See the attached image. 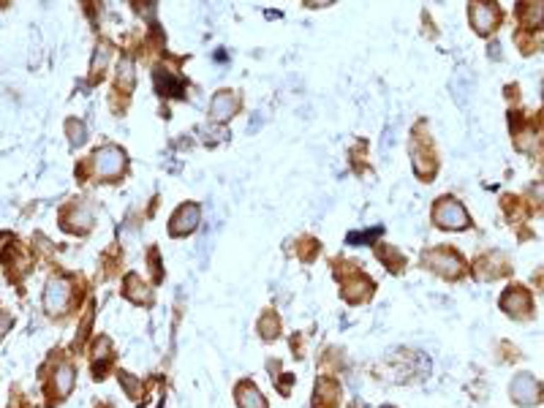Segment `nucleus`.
<instances>
[{"label": "nucleus", "instance_id": "1", "mask_svg": "<svg viewBox=\"0 0 544 408\" xmlns=\"http://www.w3.org/2000/svg\"><path fill=\"white\" fill-rule=\"evenodd\" d=\"M436 223L439 226H449V229H465L468 226V215L463 210V204L455 202V199H439V204H436Z\"/></svg>", "mask_w": 544, "mask_h": 408}, {"label": "nucleus", "instance_id": "2", "mask_svg": "<svg viewBox=\"0 0 544 408\" xmlns=\"http://www.w3.org/2000/svg\"><path fill=\"white\" fill-rule=\"evenodd\" d=\"M71 294H74V288H71V284L66 278H52V281L47 284V291H44V308H47L52 316L54 313H66Z\"/></svg>", "mask_w": 544, "mask_h": 408}, {"label": "nucleus", "instance_id": "3", "mask_svg": "<svg viewBox=\"0 0 544 408\" xmlns=\"http://www.w3.org/2000/svg\"><path fill=\"white\" fill-rule=\"evenodd\" d=\"M125 163V153L120 147H115V144H106L101 147L98 153H96V172L101 175V177H115L120 169H123Z\"/></svg>", "mask_w": 544, "mask_h": 408}, {"label": "nucleus", "instance_id": "4", "mask_svg": "<svg viewBox=\"0 0 544 408\" xmlns=\"http://www.w3.org/2000/svg\"><path fill=\"white\" fill-rule=\"evenodd\" d=\"M471 22L479 33H490L492 28L498 25V8L487 6V3H474L471 6Z\"/></svg>", "mask_w": 544, "mask_h": 408}, {"label": "nucleus", "instance_id": "5", "mask_svg": "<svg viewBox=\"0 0 544 408\" xmlns=\"http://www.w3.org/2000/svg\"><path fill=\"white\" fill-rule=\"evenodd\" d=\"M501 308H504L507 313H514V316H526L528 310H531V297H528L526 288L514 286V288H509V291L501 297Z\"/></svg>", "mask_w": 544, "mask_h": 408}, {"label": "nucleus", "instance_id": "6", "mask_svg": "<svg viewBox=\"0 0 544 408\" xmlns=\"http://www.w3.org/2000/svg\"><path fill=\"white\" fill-rule=\"evenodd\" d=\"M424 259H427V264L433 267L436 272H441V275H457L460 267H463V262L457 259L455 253H446V250H433V253H427Z\"/></svg>", "mask_w": 544, "mask_h": 408}, {"label": "nucleus", "instance_id": "7", "mask_svg": "<svg viewBox=\"0 0 544 408\" xmlns=\"http://www.w3.org/2000/svg\"><path fill=\"white\" fill-rule=\"evenodd\" d=\"M536 381H533V375H528V373H520L514 381H511V397L517 400V403H533L536 400Z\"/></svg>", "mask_w": 544, "mask_h": 408}, {"label": "nucleus", "instance_id": "8", "mask_svg": "<svg viewBox=\"0 0 544 408\" xmlns=\"http://www.w3.org/2000/svg\"><path fill=\"white\" fill-rule=\"evenodd\" d=\"M74 381H76V371H74V365H69V362H60V365L54 368V375H52L57 400H63V397L69 395L71 387H74Z\"/></svg>", "mask_w": 544, "mask_h": 408}, {"label": "nucleus", "instance_id": "9", "mask_svg": "<svg viewBox=\"0 0 544 408\" xmlns=\"http://www.w3.org/2000/svg\"><path fill=\"white\" fill-rule=\"evenodd\" d=\"M196 223H199V207L196 204H185L172 218V234H188V231L196 229Z\"/></svg>", "mask_w": 544, "mask_h": 408}, {"label": "nucleus", "instance_id": "10", "mask_svg": "<svg viewBox=\"0 0 544 408\" xmlns=\"http://www.w3.org/2000/svg\"><path fill=\"white\" fill-rule=\"evenodd\" d=\"M237 400H240V408H267L264 397L259 395V390L253 384H243L237 390Z\"/></svg>", "mask_w": 544, "mask_h": 408}, {"label": "nucleus", "instance_id": "11", "mask_svg": "<svg viewBox=\"0 0 544 408\" xmlns=\"http://www.w3.org/2000/svg\"><path fill=\"white\" fill-rule=\"evenodd\" d=\"M234 109H237V98L228 95V90H221L212 101V117H231Z\"/></svg>", "mask_w": 544, "mask_h": 408}, {"label": "nucleus", "instance_id": "12", "mask_svg": "<svg viewBox=\"0 0 544 408\" xmlns=\"http://www.w3.org/2000/svg\"><path fill=\"white\" fill-rule=\"evenodd\" d=\"M526 22L528 28H539L544 22V3H533L526 8Z\"/></svg>", "mask_w": 544, "mask_h": 408}, {"label": "nucleus", "instance_id": "13", "mask_svg": "<svg viewBox=\"0 0 544 408\" xmlns=\"http://www.w3.org/2000/svg\"><path fill=\"white\" fill-rule=\"evenodd\" d=\"M69 131L74 134V136H71V142L79 144L82 139H85V128H82V123H74V120H71V123H69Z\"/></svg>", "mask_w": 544, "mask_h": 408}, {"label": "nucleus", "instance_id": "14", "mask_svg": "<svg viewBox=\"0 0 544 408\" xmlns=\"http://www.w3.org/2000/svg\"><path fill=\"white\" fill-rule=\"evenodd\" d=\"M531 196H536V202H542L544 204V182H536V185L531 188Z\"/></svg>", "mask_w": 544, "mask_h": 408}, {"label": "nucleus", "instance_id": "15", "mask_svg": "<svg viewBox=\"0 0 544 408\" xmlns=\"http://www.w3.org/2000/svg\"><path fill=\"white\" fill-rule=\"evenodd\" d=\"M8 324H11V319L6 316V313H0V337H3V332L8 330Z\"/></svg>", "mask_w": 544, "mask_h": 408}]
</instances>
